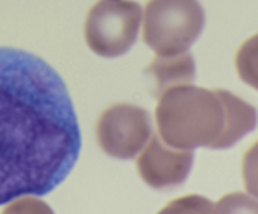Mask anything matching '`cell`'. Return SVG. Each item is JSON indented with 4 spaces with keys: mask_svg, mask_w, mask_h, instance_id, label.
Returning <instances> with one entry per match:
<instances>
[{
    "mask_svg": "<svg viewBox=\"0 0 258 214\" xmlns=\"http://www.w3.org/2000/svg\"><path fill=\"white\" fill-rule=\"evenodd\" d=\"M80 150L77 115L59 75L32 53L0 47V205L50 193Z\"/></svg>",
    "mask_w": 258,
    "mask_h": 214,
    "instance_id": "obj_1",
    "label": "cell"
},
{
    "mask_svg": "<svg viewBox=\"0 0 258 214\" xmlns=\"http://www.w3.org/2000/svg\"><path fill=\"white\" fill-rule=\"evenodd\" d=\"M159 97L156 125L163 142L171 148H231L257 125L256 108L226 90L186 83Z\"/></svg>",
    "mask_w": 258,
    "mask_h": 214,
    "instance_id": "obj_2",
    "label": "cell"
},
{
    "mask_svg": "<svg viewBox=\"0 0 258 214\" xmlns=\"http://www.w3.org/2000/svg\"><path fill=\"white\" fill-rule=\"evenodd\" d=\"M198 0H149L145 5L143 39L156 54L185 52L204 27Z\"/></svg>",
    "mask_w": 258,
    "mask_h": 214,
    "instance_id": "obj_3",
    "label": "cell"
},
{
    "mask_svg": "<svg viewBox=\"0 0 258 214\" xmlns=\"http://www.w3.org/2000/svg\"><path fill=\"white\" fill-rule=\"evenodd\" d=\"M141 7L133 0H98L85 22L88 48L105 58L122 55L138 38Z\"/></svg>",
    "mask_w": 258,
    "mask_h": 214,
    "instance_id": "obj_4",
    "label": "cell"
},
{
    "mask_svg": "<svg viewBox=\"0 0 258 214\" xmlns=\"http://www.w3.org/2000/svg\"><path fill=\"white\" fill-rule=\"evenodd\" d=\"M153 126L148 111L131 103H116L101 113L96 127L100 148L116 159H133L145 146Z\"/></svg>",
    "mask_w": 258,
    "mask_h": 214,
    "instance_id": "obj_5",
    "label": "cell"
},
{
    "mask_svg": "<svg viewBox=\"0 0 258 214\" xmlns=\"http://www.w3.org/2000/svg\"><path fill=\"white\" fill-rule=\"evenodd\" d=\"M193 153L169 148L158 136L150 141L136 160L138 171L148 185L155 189L173 188L183 183L190 171Z\"/></svg>",
    "mask_w": 258,
    "mask_h": 214,
    "instance_id": "obj_6",
    "label": "cell"
},
{
    "mask_svg": "<svg viewBox=\"0 0 258 214\" xmlns=\"http://www.w3.org/2000/svg\"><path fill=\"white\" fill-rule=\"evenodd\" d=\"M145 75L153 78L154 96H160L168 88L191 83L196 77V64L189 53L156 55L145 68Z\"/></svg>",
    "mask_w": 258,
    "mask_h": 214,
    "instance_id": "obj_7",
    "label": "cell"
},
{
    "mask_svg": "<svg viewBox=\"0 0 258 214\" xmlns=\"http://www.w3.org/2000/svg\"><path fill=\"white\" fill-rule=\"evenodd\" d=\"M236 68L239 78L258 91V33L239 47L236 54Z\"/></svg>",
    "mask_w": 258,
    "mask_h": 214,
    "instance_id": "obj_8",
    "label": "cell"
},
{
    "mask_svg": "<svg viewBox=\"0 0 258 214\" xmlns=\"http://www.w3.org/2000/svg\"><path fill=\"white\" fill-rule=\"evenodd\" d=\"M242 176L246 190L258 199V140L244 153Z\"/></svg>",
    "mask_w": 258,
    "mask_h": 214,
    "instance_id": "obj_9",
    "label": "cell"
}]
</instances>
